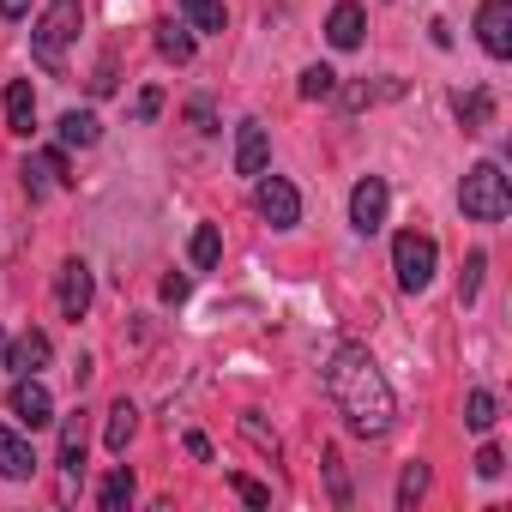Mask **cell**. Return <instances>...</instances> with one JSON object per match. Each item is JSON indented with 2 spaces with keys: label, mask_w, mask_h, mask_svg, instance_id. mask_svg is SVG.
I'll use <instances>...</instances> for the list:
<instances>
[{
  "label": "cell",
  "mask_w": 512,
  "mask_h": 512,
  "mask_svg": "<svg viewBox=\"0 0 512 512\" xmlns=\"http://www.w3.org/2000/svg\"><path fill=\"white\" fill-rule=\"evenodd\" d=\"M362 25H368V13L356 7V0H344V7H332V19H326V43L332 49H356L362 43Z\"/></svg>",
  "instance_id": "7c38bea8"
},
{
  "label": "cell",
  "mask_w": 512,
  "mask_h": 512,
  "mask_svg": "<svg viewBox=\"0 0 512 512\" xmlns=\"http://www.w3.org/2000/svg\"><path fill=\"white\" fill-rule=\"evenodd\" d=\"M482 272H488V253H470V260H464V278H458V302H464V308L482 296Z\"/></svg>",
  "instance_id": "cb8c5ba5"
},
{
  "label": "cell",
  "mask_w": 512,
  "mask_h": 512,
  "mask_svg": "<svg viewBox=\"0 0 512 512\" xmlns=\"http://www.w3.org/2000/svg\"><path fill=\"white\" fill-rule=\"evenodd\" d=\"M157 55L175 61V67H187V61H193V31L175 25V19H163V25H157Z\"/></svg>",
  "instance_id": "5bb4252c"
},
{
  "label": "cell",
  "mask_w": 512,
  "mask_h": 512,
  "mask_svg": "<svg viewBox=\"0 0 512 512\" xmlns=\"http://www.w3.org/2000/svg\"><path fill=\"white\" fill-rule=\"evenodd\" d=\"M37 470V452L13 434V428H0V476H7V482H25Z\"/></svg>",
  "instance_id": "4fadbf2b"
},
{
  "label": "cell",
  "mask_w": 512,
  "mask_h": 512,
  "mask_svg": "<svg viewBox=\"0 0 512 512\" xmlns=\"http://www.w3.org/2000/svg\"><path fill=\"white\" fill-rule=\"evenodd\" d=\"M229 488H235L247 506H272V488H266V482H253V476H229Z\"/></svg>",
  "instance_id": "f546056e"
},
{
  "label": "cell",
  "mask_w": 512,
  "mask_h": 512,
  "mask_svg": "<svg viewBox=\"0 0 512 512\" xmlns=\"http://www.w3.org/2000/svg\"><path fill=\"white\" fill-rule=\"evenodd\" d=\"M266 157H272L266 127L260 121H241L235 127V175H266Z\"/></svg>",
  "instance_id": "30bf717a"
},
{
  "label": "cell",
  "mask_w": 512,
  "mask_h": 512,
  "mask_svg": "<svg viewBox=\"0 0 512 512\" xmlns=\"http://www.w3.org/2000/svg\"><path fill=\"white\" fill-rule=\"evenodd\" d=\"M253 211H260L272 229H296L302 223V193L284 175H260V187H253Z\"/></svg>",
  "instance_id": "5b68a950"
},
{
  "label": "cell",
  "mask_w": 512,
  "mask_h": 512,
  "mask_svg": "<svg viewBox=\"0 0 512 512\" xmlns=\"http://www.w3.org/2000/svg\"><path fill=\"white\" fill-rule=\"evenodd\" d=\"M187 121H193L199 133H211V103H187Z\"/></svg>",
  "instance_id": "d6a6232c"
},
{
  "label": "cell",
  "mask_w": 512,
  "mask_h": 512,
  "mask_svg": "<svg viewBox=\"0 0 512 512\" xmlns=\"http://www.w3.org/2000/svg\"><path fill=\"white\" fill-rule=\"evenodd\" d=\"M157 115H163V85H145V91H139V103H133V121H139V127H151Z\"/></svg>",
  "instance_id": "f1b7e54d"
},
{
  "label": "cell",
  "mask_w": 512,
  "mask_h": 512,
  "mask_svg": "<svg viewBox=\"0 0 512 512\" xmlns=\"http://www.w3.org/2000/svg\"><path fill=\"white\" fill-rule=\"evenodd\" d=\"M7 368H19V374H37V368H49V338H43V332H25V338L13 344Z\"/></svg>",
  "instance_id": "ac0fdd59"
},
{
  "label": "cell",
  "mask_w": 512,
  "mask_h": 512,
  "mask_svg": "<svg viewBox=\"0 0 512 512\" xmlns=\"http://www.w3.org/2000/svg\"><path fill=\"white\" fill-rule=\"evenodd\" d=\"M13 416H19L25 428H43V422H55V398H49V386H43L37 374H25V380L13 386Z\"/></svg>",
  "instance_id": "9c48e42d"
},
{
  "label": "cell",
  "mask_w": 512,
  "mask_h": 512,
  "mask_svg": "<svg viewBox=\"0 0 512 512\" xmlns=\"http://www.w3.org/2000/svg\"><path fill=\"white\" fill-rule=\"evenodd\" d=\"M79 464H85V410H73L67 428H61V470L79 476Z\"/></svg>",
  "instance_id": "d6986e66"
},
{
  "label": "cell",
  "mask_w": 512,
  "mask_h": 512,
  "mask_svg": "<svg viewBox=\"0 0 512 512\" xmlns=\"http://www.w3.org/2000/svg\"><path fill=\"white\" fill-rule=\"evenodd\" d=\"M434 266H440L434 235H422V229H404V235L392 241V272H398V284H404L410 296L434 284Z\"/></svg>",
  "instance_id": "277c9868"
},
{
  "label": "cell",
  "mask_w": 512,
  "mask_h": 512,
  "mask_svg": "<svg viewBox=\"0 0 512 512\" xmlns=\"http://www.w3.org/2000/svg\"><path fill=\"white\" fill-rule=\"evenodd\" d=\"M79 25H85V7H79V0H49V13H43L37 31H31V55H37L43 67H61V49L79 37Z\"/></svg>",
  "instance_id": "3957f363"
},
{
  "label": "cell",
  "mask_w": 512,
  "mask_h": 512,
  "mask_svg": "<svg viewBox=\"0 0 512 512\" xmlns=\"http://www.w3.org/2000/svg\"><path fill=\"white\" fill-rule=\"evenodd\" d=\"M500 470H506V458H500V446H482V452H476V476H488V482H494Z\"/></svg>",
  "instance_id": "1f68e13d"
},
{
  "label": "cell",
  "mask_w": 512,
  "mask_h": 512,
  "mask_svg": "<svg viewBox=\"0 0 512 512\" xmlns=\"http://www.w3.org/2000/svg\"><path fill=\"white\" fill-rule=\"evenodd\" d=\"M241 428H247V440L260 446V452H278V434H266V428H260V416H253V410L241 416Z\"/></svg>",
  "instance_id": "4dcf8cb0"
},
{
  "label": "cell",
  "mask_w": 512,
  "mask_h": 512,
  "mask_svg": "<svg viewBox=\"0 0 512 512\" xmlns=\"http://www.w3.org/2000/svg\"><path fill=\"white\" fill-rule=\"evenodd\" d=\"M350 223H356L362 235H374V229L386 223V181H380V175H362V181H356V193H350Z\"/></svg>",
  "instance_id": "52a82bcc"
},
{
  "label": "cell",
  "mask_w": 512,
  "mask_h": 512,
  "mask_svg": "<svg viewBox=\"0 0 512 512\" xmlns=\"http://www.w3.org/2000/svg\"><path fill=\"white\" fill-rule=\"evenodd\" d=\"M7 127H13V133H31V127H37V97H31L25 79L7 85Z\"/></svg>",
  "instance_id": "2e32d148"
},
{
  "label": "cell",
  "mask_w": 512,
  "mask_h": 512,
  "mask_svg": "<svg viewBox=\"0 0 512 512\" xmlns=\"http://www.w3.org/2000/svg\"><path fill=\"white\" fill-rule=\"evenodd\" d=\"M19 175H25V193H31V199H43L49 187H67V181H73V175H67V157H61V151H37V157H31V163H25Z\"/></svg>",
  "instance_id": "8fae6325"
},
{
  "label": "cell",
  "mask_w": 512,
  "mask_h": 512,
  "mask_svg": "<svg viewBox=\"0 0 512 512\" xmlns=\"http://www.w3.org/2000/svg\"><path fill=\"white\" fill-rule=\"evenodd\" d=\"M55 296H61V314H67V320H85V314H91V266H85V260H67Z\"/></svg>",
  "instance_id": "ba28073f"
},
{
  "label": "cell",
  "mask_w": 512,
  "mask_h": 512,
  "mask_svg": "<svg viewBox=\"0 0 512 512\" xmlns=\"http://www.w3.org/2000/svg\"><path fill=\"white\" fill-rule=\"evenodd\" d=\"M97 500H103V512H121V506L133 500V470H115V476L103 482V494H97Z\"/></svg>",
  "instance_id": "d4e9b609"
},
{
  "label": "cell",
  "mask_w": 512,
  "mask_h": 512,
  "mask_svg": "<svg viewBox=\"0 0 512 512\" xmlns=\"http://www.w3.org/2000/svg\"><path fill=\"white\" fill-rule=\"evenodd\" d=\"M31 13V0H0V19H25Z\"/></svg>",
  "instance_id": "836d02e7"
},
{
  "label": "cell",
  "mask_w": 512,
  "mask_h": 512,
  "mask_svg": "<svg viewBox=\"0 0 512 512\" xmlns=\"http://www.w3.org/2000/svg\"><path fill=\"white\" fill-rule=\"evenodd\" d=\"M422 494H428V464H410L404 482H398V506H416Z\"/></svg>",
  "instance_id": "83f0119b"
},
{
  "label": "cell",
  "mask_w": 512,
  "mask_h": 512,
  "mask_svg": "<svg viewBox=\"0 0 512 512\" xmlns=\"http://www.w3.org/2000/svg\"><path fill=\"white\" fill-rule=\"evenodd\" d=\"M181 13H187V25H199V31H223V7H217V0H181Z\"/></svg>",
  "instance_id": "484cf974"
},
{
  "label": "cell",
  "mask_w": 512,
  "mask_h": 512,
  "mask_svg": "<svg viewBox=\"0 0 512 512\" xmlns=\"http://www.w3.org/2000/svg\"><path fill=\"white\" fill-rule=\"evenodd\" d=\"M217 260H223V235H217L211 223H205V229H193V266H199V272H211Z\"/></svg>",
  "instance_id": "603a6c76"
},
{
  "label": "cell",
  "mask_w": 512,
  "mask_h": 512,
  "mask_svg": "<svg viewBox=\"0 0 512 512\" xmlns=\"http://www.w3.org/2000/svg\"><path fill=\"white\" fill-rule=\"evenodd\" d=\"M404 97V79H380V85H350L344 91V109H374V103H392Z\"/></svg>",
  "instance_id": "ffe728a7"
},
{
  "label": "cell",
  "mask_w": 512,
  "mask_h": 512,
  "mask_svg": "<svg viewBox=\"0 0 512 512\" xmlns=\"http://www.w3.org/2000/svg\"><path fill=\"white\" fill-rule=\"evenodd\" d=\"M326 392H332V404L344 410V422H350L356 434H368V440L392 434L398 398H392L386 374L374 368V356H368L362 344H338V350H332V362H326Z\"/></svg>",
  "instance_id": "6da1fadb"
},
{
  "label": "cell",
  "mask_w": 512,
  "mask_h": 512,
  "mask_svg": "<svg viewBox=\"0 0 512 512\" xmlns=\"http://www.w3.org/2000/svg\"><path fill=\"white\" fill-rule=\"evenodd\" d=\"M476 37L494 61L512 55V0H482V13H476Z\"/></svg>",
  "instance_id": "8992f818"
},
{
  "label": "cell",
  "mask_w": 512,
  "mask_h": 512,
  "mask_svg": "<svg viewBox=\"0 0 512 512\" xmlns=\"http://www.w3.org/2000/svg\"><path fill=\"white\" fill-rule=\"evenodd\" d=\"M458 121H464V133H482V127H494V91H464L458 97Z\"/></svg>",
  "instance_id": "9a60e30c"
},
{
  "label": "cell",
  "mask_w": 512,
  "mask_h": 512,
  "mask_svg": "<svg viewBox=\"0 0 512 512\" xmlns=\"http://www.w3.org/2000/svg\"><path fill=\"white\" fill-rule=\"evenodd\" d=\"M458 205H464V217H476V223H500V217L512 211V193H506L500 163H476V169L464 175V187H458Z\"/></svg>",
  "instance_id": "7a4b0ae2"
},
{
  "label": "cell",
  "mask_w": 512,
  "mask_h": 512,
  "mask_svg": "<svg viewBox=\"0 0 512 512\" xmlns=\"http://www.w3.org/2000/svg\"><path fill=\"white\" fill-rule=\"evenodd\" d=\"M187 296V278H163V302H181Z\"/></svg>",
  "instance_id": "e575fe53"
},
{
  "label": "cell",
  "mask_w": 512,
  "mask_h": 512,
  "mask_svg": "<svg viewBox=\"0 0 512 512\" xmlns=\"http://www.w3.org/2000/svg\"><path fill=\"white\" fill-rule=\"evenodd\" d=\"M332 91H338V73H332V67H308V73H302V97H308V103H320V97H332Z\"/></svg>",
  "instance_id": "4316f807"
},
{
  "label": "cell",
  "mask_w": 512,
  "mask_h": 512,
  "mask_svg": "<svg viewBox=\"0 0 512 512\" xmlns=\"http://www.w3.org/2000/svg\"><path fill=\"white\" fill-rule=\"evenodd\" d=\"M494 422H500V398H494V392H470V398H464V428L488 434Z\"/></svg>",
  "instance_id": "44dd1931"
},
{
  "label": "cell",
  "mask_w": 512,
  "mask_h": 512,
  "mask_svg": "<svg viewBox=\"0 0 512 512\" xmlns=\"http://www.w3.org/2000/svg\"><path fill=\"white\" fill-rule=\"evenodd\" d=\"M0 368H7V332H0Z\"/></svg>",
  "instance_id": "d590c367"
},
{
  "label": "cell",
  "mask_w": 512,
  "mask_h": 512,
  "mask_svg": "<svg viewBox=\"0 0 512 512\" xmlns=\"http://www.w3.org/2000/svg\"><path fill=\"white\" fill-rule=\"evenodd\" d=\"M133 428H139V410L121 398L115 410H109V428H103V440H109V452H127V440H133Z\"/></svg>",
  "instance_id": "7402d4cb"
},
{
  "label": "cell",
  "mask_w": 512,
  "mask_h": 512,
  "mask_svg": "<svg viewBox=\"0 0 512 512\" xmlns=\"http://www.w3.org/2000/svg\"><path fill=\"white\" fill-rule=\"evenodd\" d=\"M103 139V127H97V115L91 109H73V115H61V145H79V151H91Z\"/></svg>",
  "instance_id": "e0dca14e"
}]
</instances>
